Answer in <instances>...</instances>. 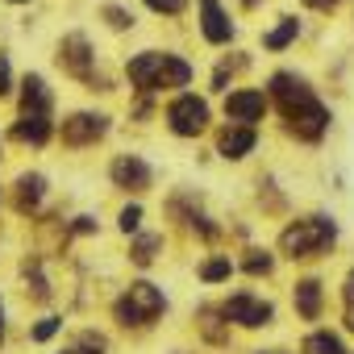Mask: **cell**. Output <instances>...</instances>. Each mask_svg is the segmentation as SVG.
<instances>
[{
  "label": "cell",
  "mask_w": 354,
  "mask_h": 354,
  "mask_svg": "<svg viewBox=\"0 0 354 354\" xmlns=\"http://www.w3.org/2000/svg\"><path fill=\"white\" fill-rule=\"evenodd\" d=\"M50 92H46V80L42 75H26V88H21V117L13 125V138L17 142H30V146H42L50 138Z\"/></svg>",
  "instance_id": "obj_2"
},
{
  "label": "cell",
  "mask_w": 354,
  "mask_h": 354,
  "mask_svg": "<svg viewBox=\"0 0 354 354\" xmlns=\"http://www.w3.org/2000/svg\"><path fill=\"white\" fill-rule=\"evenodd\" d=\"M117 221H121V230H125V234H133V230L142 225V209H138V205H125Z\"/></svg>",
  "instance_id": "obj_23"
},
{
  "label": "cell",
  "mask_w": 354,
  "mask_h": 354,
  "mask_svg": "<svg viewBox=\"0 0 354 354\" xmlns=\"http://www.w3.org/2000/svg\"><path fill=\"white\" fill-rule=\"evenodd\" d=\"M17 5H21V0H17Z\"/></svg>",
  "instance_id": "obj_32"
},
{
  "label": "cell",
  "mask_w": 354,
  "mask_h": 354,
  "mask_svg": "<svg viewBox=\"0 0 354 354\" xmlns=\"http://www.w3.org/2000/svg\"><path fill=\"white\" fill-rule=\"evenodd\" d=\"M59 67H63L67 75L84 80V84H96V71H92V46H88L84 34H67V38L59 42Z\"/></svg>",
  "instance_id": "obj_7"
},
{
  "label": "cell",
  "mask_w": 354,
  "mask_h": 354,
  "mask_svg": "<svg viewBox=\"0 0 354 354\" xmlns=\"http://www.w3.org/2000/svg\"><path fill=\"white\" fill-rule=\"evenodd\" d=\"M304 354H346L337 333H308L304 337Z\"/></svg>",
  "instance_id": "obj_16"
},
{
  "label": "cell",
  "mask_w": 354,
  "mask_h": 354,
  "mask_svg": "<svg viewBox=\"0 0 354 354\" xmlns=\"http://www.w3.org/2000/svg\"><path fill=\"white\" fill-rule=\"evenodd\" d=\"M263 113H267V96H263V92H254V88L230 92V100H225V117H234V121H242V125L263 121Z\"/></svg>",
  "instance_id": "obj_11"
},
{
  "label": "cell",
  "mask_w": 354,
  "mask_h": 354,
  "mask_svg": "<svg viewBox=\"0 0 354 354\" xmlns=\"http://www.w3.org/2000/svg\"><path fill=\"white\" fill-rule=\"evenodd\" d=\"M201 30H205V38L213 46H221V42L234 38V26H230V17L221 9V0H201Z\"/></svg>",
  "instance_id": "obj_12"
},
{
  "label": "cell",
  "mask_w": 354,
  "mask_h": 354,
  "mask_svg": "<svg viewBox=\"0 0 354 354\" xmlns=\"http://www.w3.org/2000/svg\"><path fill=\"white\" fill-rule=\"evenodd\" d=\"M271 304L267 300H259V296H250V292H238V296H230L225 304H221V317L225 321H238V325H246V329H259V325H267L271 321Z\"/></svg>",
  "instance_id": "obj_8"
},
{
  "label": "cell",
  "mask_w": 354,
  "mask_h": 354,
  "mask_svg": "<svg viewBox=\"0 0 354 354\" xmlns=\"http://www.w3.org/2000/svg\"><path fill=\"white\" fill-rule=\"evenodd\" d=\"M0 337H5V308H0Z\"/></svg>",
  "instance_id": "obj_30"
},
{
  "label": "cell",
  "mask_w": 354,
  "mask_h": 354,
  "mask_svg": "<svg viewBox=\"0 0 354 354\" xmlns=\"http://www.w3.org/2000/svg\"><path fill=\"white\" fill-rule=\"evenodd\" d=\"M158 246H162V238H154V234H146V238H138V242H133V250H129V259H133L138 267H150V263H154V254H158Z\"/></svg>",
  "instance_id": "obj_18"
},
{
  "label": "cell",
  "mask_w": 354,
  "mask_h": 354,
  "mask_svg": "<svg viewBox=\"0 0 354 354\" xmlns=\"http://www.w3.org/2000/svg\"><path fill=\"white\" fill-rule=\"evenodd\" d=\"M304 5H308V9H337L342 0H304Z\"/></svg>",
  "instance_id": "obj_27"
},
{
  "label": "cell",
  "mask_w": 354,
  "mask_h": 354,
  "mask_svg": "<svg viewBox=\"0 0 354 354\" xmlns=\"http://www.w3.org/2000/svg\"><path fill=\"white\" fill-rule=\"evenodd\" d=\"M296 34H300V21H296V17H283V21H279V26H275L263 42H267V50H283Z\"/></svg>",
  "instance_id": "obj_17"
},
{
  "label": "cell",
  "mask_w": 354,
  "mask_h": 354,
  "mask_svg": "<svg viewBox=\"0 0 354 354\" xmlns=\"http://www.w3.org/2000/svg\"><path fill=\"white\" fill-rule=\"evenodd\" d=\"M63 354H104V337L100 333H80Z\"/></svg>",
  "instance_id": "obj_19"
},
{
  "label": "cell",
  "mask_w": 354,
  "mask_h": 354,
  "mask_svg": "<svg viewBox=\"0 0 354 354\" xmlns=\"http://www.w3.org/2000/svg\"><path fill=\"white\" fill-rule=\"evenodd\" d=\"M230 271H234L230 259H209V263L201 267V279H205V283H217V279H230Z\"/></svg>",
  "instance_id": "obj_20"
},
{
  "label": "cell",
  "mask_w": 354,
  "mask_h": 354,
  "mask_svg": "<svg viewBox=\"0 0 354 354\" xmlns=\"http://www.w3.org/2000/svg\"><path fill=\"white\" fill-rule=\"evenodd\" d=\"M333 238H337V225L329 217H304L279 234V250L288 259H308V254H321L325 246H333Z\"/></svg>",
  "instance_id": "obj_4"
},
{
  "label": "cell",
  "mask_w": 354,
  "mask_h": 354,
  "mask_svg": "<svg viewBox=\"0 0 354 354\" xmlns=\"http://www.w3.org/2000/svg\"><path fill=\"white\" fill-rule=\"evenodd\" d=\"M346 329H354V300H346Z\"/></svg>",
  "instance_id": "obj_29"
},
{
  "label": "cell",
  "mask_w": 354,
  "mask_h": 354,
  "mask_svg": "<svg viewBox=\"0 0 354 354\" xmlns=\"http://www.w3.org/2000/svg\"><path fill=\"white\" fill-rule=\"evenodd\" d=\"M167 125L180 133V138H196V133H205V125H209V104H205L201 96H192V92L175 96V100L167 104Z\"/></svg>",
  "instance_id": "obj_6"
},
{
  "label": "cell",
  "mask_w": 354,
  "mask_h": 354,
  "mask_svg": "<svg viewBox=\"0 0 354 354\" xmlns=\"http://www.w3.org/2000/svg\"><path fill=\"white\" fill-rule=\"evenodd\" d=\"M104 17H109V26H113V30H129V26H133V17H129L125 9H117V5H109V9H104Z\"/></svg>",
  "instance_id": "obj_24"
},
{
  "label": "cell",
  "mask_w": 354,
  "mask_h": 354,
  "mask_svg": "<svg viewBox=\"0 0 354 354\" xmlns=\"http://www.w3.org/2000/svg\"><path fill=\"white\" fill-rule=\"evenodd\" d=\"M242 267H246V271H250V275H267V271H271V267H275V259H271V254H267V250H250V254H246V263H242Z\"/></svg>",
  "instance_id": "obj_21"
},
{
  "label": "cell",
  "mask_w": 354,
  "mask_h": 354,
  "mask_svg": "<svg viewBox=\"0 0 354 354\" xmlns=\"http://www.w3.org/2000/svg\"><path fill=\"white\" fill-rule=\"evenodd\" d=\"M146 5H150L154 13H167V17H175V13H184V9H188V0H146Z\"/></svg>",
  "instance_id": "obj_22"
},
{
  "label": "cell",
  "mask_w": 354,
  "mask_h": 354,
  "mask_svg": "<svg viewBox=\"0 0 354 354\" xmlns=\"http://www.w3.org/2000/svg\"><path fill=\"white\" fill-rule=\"evenodd\" d=\"M42 196H46V180H42V175H21V180H17V209L21 213H34L42 205Z\"/></svg>",
  "instance_id": "obj_15"
},
{
  "label": "cell",
  "mask_w": 354,
  "mask_h": 354,
  "mask_svg": "<svg viewBox=\"0 0 354 354\" xmlns=\"http://www.w3.org/2000/svg\"><path fill=\"white\" fill-rule=\"evenodd\" d=\"M59 325H63L59 317H46V321H38V329H34V342H50V337L59 333Z\"/></svg>",
  "instance_id": "obj_25"
},
{
  "label": "cell",
  "mask_w": 354,
  "mask_h": 354,
  "mask_svg": "<svg viewBox=\"0 0 354 354\" xmlns=\"http://www.w3.org/2000/svg\"><path fill=\"white\" fill-rule=\"evenodd\" d=\"M9 84H13V71H9V59H0V96H9Z\"/></svg>",
  "instance_id": "obj_26"
},
{
  "label": "cell",
  "mask_w": 354,
  "mask_h": 354,
  "mask_svg": "<svg viewBox=\"0 0 354 354\" xmlns=\"http://www.w3.org/2000/svg\"><path fill=\"white\" fill-rule=\"evenodd\" d=\"M192 80V67L175 55H158V50H146L138 59H129V84L142 88V92H158V88H184Z\"/></svg>",
  "instance_id": "obj_3"
},
{
  "label": "cell",
  "mask_w": 354,
  "mask_h": 354,
  "mask_svg": "<svg viewBox=\"0 0 354 354\" xmlns=\"http://www.w3.org/2000/svg\"><path fill=\"white\" fill-rule=\"evenodd\" d=\"M296 313L304 321H317L321 317V283L317 279H300L296 283Z\"/></svg>",
  "instance_id": "obj_14"
},
{
  "label": "cell",
  "mask_w": 354,
  "mask_h": 354,
  "mask_svg": "<svg viewBox=\"0 0 354 354\" xmlns=\"http://www.w3.org/2000/svg\"><path fill=\"white\" fill-rule=\"evenodd\" d=\"M162 308H167L162 292H158L154 283L138 279V283H129V292L113 304V317H117L121 325H150L154 317H162Z\"/></svg>",
  "instance_id": "obj_5"
},
{
  "label": "cell",
  "mask_w": 354,
  "mask_h": 354,
  "mask_svg": "<svg viewBox=\"0 0 354 354\" xmlns=\"http://www.w3.org/2000/svg\"><path fill=\"white\" fill-rule=\"evenodd\" d=\"M104 133H109V117H100V113H75V117L63 121V142L67 146H92Z\"/></svg>",
  "instance_id": "obj_9"
},
{
  "label": "cell",
  "mask_w": 354,
  "mask_h": 354,
  "mask_svg": "<svg viewBox=\"0 0 354 354\" xmlns=\"http://www.w3.org/2000/svg\"><path fill=\"white\" fill-rule=\"evenodd\" d=\"M254 142H259V138H254V125H242V121H238V125H225V129L217 133V150H221L225 158H246V154L254 150Z\"/></svg>",
  "instance_id": "obj_13"
},
{
  "label": "cell",
  "mask_w": 354,
  "mask_h": 354,
  "mask_svg": "<svg viewBox=\"0 0 354 354\" xmlns=\"http://www.w3.org/2000/svg\"><path fill=\"white\" fill-rule=\"evenodd\" d=\"M342 296H346V300H354V271L346 275V292H342Z\"/></svg>",
  "instance_id": "obj_28"
},
{
  "label": "cell",
  "mask_w": 354,
  "mask_h": 354,
  "mask_svg": "<svg viewBox=\"0 0 354 354\" xmlns=\"http://www.w3.org/2000/svg\"><path fill=\"white\" fill-rule=\"evenodd\" d=\"M242 5H254V0H242Z\"/></svg>",
  "instance_id": "obj_31"
},
{
  "label": "cell",
  "mask_w": 354,
  "mask_h": 354,
  "mask_svg": "<svg viewBox=\"0 0 354 354\" xmlns=\"http://www.w3.org/2000/svg\"><path fill=\"white\" fill-rule=\"evenodd\" d=\"M271 100L288 121V133L304 138V142H321L329 129V109L313 96V88L304 80H296L292 71L271 75Z\"/></svg>",
  "instance_id": "obj_1"
},
{
  "label": "cell",
  "mask_w": 354,
  "mask_h": 354,
  "mask_svg": "<svg viewBox=\"0 0 354 354\" xmlns=\"http://www.w3.org/2000/svg\"><path fill=\"white\" fill-rule=\"evenodd\" d=\"M113 184L117 188H125V192H142V188H150V167L142 162V158H133V154H121V158H113Z\"/></svg>",
  "instance_id": "obj_10"
}]
</instances>
